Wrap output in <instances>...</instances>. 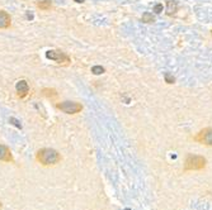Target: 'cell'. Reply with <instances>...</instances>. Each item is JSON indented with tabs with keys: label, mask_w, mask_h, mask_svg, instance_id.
I'll list each match as a JSON object with an SVG mask.
<instances>
[{
	"label": "cell",
	"mask_w": 212,
	"mask_h": 210,
	"mask_svg": "<svg viewBox=\"0 0 212 210\" xmlns=\"http://www.w3.org/2000/svg\"><path fill=\"white\" fill-rule=\"evenodd\" d=\"M10 23H12L10 15L4 10H0V28H8Z\"/></svg>",
	"instance_id": "8"
},
{
	"label": "cell",
	"mask_w": 212,
	"mask_h": 210,
	"mask_svg": "<svg viewBox=\"0 0 212 210\" xmlns=\"http://www.w3.org/2000/svg\"><path fill=\"white\" fill-rule=\"evenodd\" d=\"M166 4H168V9H166V13L169 15H172L177 12V2L175 0H166Z\"/></svg>",
	"instance_id": "9"
},
{
	"label": "cell",
	"mask_w": 212,
	"mask_h": 210,
	"mask_svg": "<svg viewBox=\"0 0 212 210\" xmlns=\"http://www.w3.org/2000/svg\"><path fill=\"white\" fill-rule=\"evenodd\" d=\"M46 57L48 60H52L57 62V64H69L70 62V58L67 55H65L63 52L61 51H55V49H51V51H47L46 52Z\"/></svg>",
	"instance_id": "4"
},
{
	"label": "cell",
	"mask_w": 212,
	"mask_h": 210,
	"mask_svg": "<svg viewBox=\"0 0 212 210\" xmlns=\"http://www.w3.org/2000/svg\"><path fill=\"white\" fill-rule=\"evenodd\" d=\"M57 108L66 114H76L79 111H81L83 105L79 103H75V101H63L61 104H57Z\"/></svg>",
	"instance_id": "3"
},
{
	"label": "cell",
	"mask_w": 212,
	"mask_h": 210,
	"mask_svg": "<svg viewBox=\"0 0 212 210\" xmlns=\"http://www.w3.org/2000/svg\"><path fill=\"white\" fill-rule=\"evenodd\" d=\"M154 12H155L156 14H160V13L163 12V4H156V5L154 6Z\"/></svg>",
	"instance_id": "15"
},
{
	"label": "cell",
	"mask_w": 212,
	"mask_h": 210,
	"mask_svg": "<svg viewBox=\"0 0 212 210\" xmlns=\"http://www.w3.org/2000/svg\"><path fill=\"white\" fill-rule=\"evenodd\" d=\"M206 166V158L202 156H197V154H190L187 157L184 169L187 171H194V170H202Z\"/></svg>",
	"instance_id": "2"
},
{
	"label": "cell",
	"mask_w": 212,
	"mask_h": 210,
	"mask_svg": "<svg viewBox=\"0 0 212 210\" xmlns=\"http://www.w3.org/2000/svg\"><path fill=\"white\" fill-rule=\"evenodd\" d=\"M43 94H45V95H51V96H56V91L55 90H48V89H45L43 90Z\"/></svg>",
	"instance_id": "16"
},
{
	"label": "cell",
	"mask_w": 212,
	"mask_h": 210,
	"mask_svg": "<svg viewBox=\"0 0 212 210\" xmlns=\"http://www.w3.org/2000/svg\"><path fill=\"white\" fill-rule=\"evenodd\" d=\"M60 153L52 148H42L37 152V161L43 166H54L60 162Z\"/></svg>",
	"instance_id": "1"
},
{
	"label": "cell",
	"mask_w": 212,
	"mask_h": 210,
	"mask_svg": "<svg viewBox=\"0 0 212 210\" xmlns=\"http://www.w3.org/2000/svg\"><path fill=\"white\" fill-rule=\"evenodd\" d=\"M197 142L206 144V146H211L212 147V128H206L203 130H201L194 138Z\"/></svg>",
	"instance_id": "5"
},
{
	"label": "cell",
	"mask_w": 212,
	"mask_h": 210,
	"mask_svg": "<svg viewBox=\"0 0 212 210\" xmlns=\"http://www.w3.org/2000/svg\"><path fill=\"white\" fill-rule=\"evenodd\" d=\"M37 6L39 9H42V10H50L52 4H51L50 0H39V2L37 3Z\"/></svg>",
	"instance_id": "10"
},
{
	"label": "cell",
	"mask_w": 212,
	"mask_h": 210,
	"mask_svg": "<svg viewBox=\"0 0 212 210\" xmlns=\"http://www.w3.org/2000/svg\"><path fill=\"white\" fill-rule=\"evenodd\" d=\"M0 161H5V162H13V156L12 152L6 146L0 144Z\"/></svg>",
	"instance_id": "6"
},
{
	"label": "cell",
	"mask_w": 212,
	"mask_h": 210,
	"mask_svg": "<svg viewBox=\"0 0 212 210\" xmlns=\"http://www.w3.org/2000/svg\"><path fill=\"white\" fill-rule=\"evenodd\" d=\"M15 89H17V92H18V95H19L20 98L26 96L27 94H28V91H29V86H28V84H27V81H26V80H20V81H18Z\"/></svg>",
	"instance_id": "7"
},
{
	"label": "cell",
	"mask_w": 212,
	"mask_h": 210,
	"mask_svg": "<svg viewBox=\"0 0 212 210\" xmlns=\"http://www.w3.org/2000/svg\"><path fill=\"white\" fill-rule=\"evenodd\" d=\"M76 3H84V0H75Z\"/></svg>",
	"instance_id": "18"
},
{
	"label": "cell",
	"mask_w": 212,
	"mask_h": 210,
	"mask_svg": "<svg viewBox=\"0 0 212 210\" xmlns=\"http://www.w3.org/2000/svg\"><path fill=\"white\" fill-rule=\"evenodd\" d=\"M92 72L94 73V75H100V73L104 72V68L102 66H93L92 67Z\"/></svg>",
	"instance_id": "12"
},
{
	"label": "cell",
	"mask_w": 212,
	"mask_h": 210,
	"mask_svg": "<svg viewBox=\"0 0 212 210\" xmlns=\"http://www.w3.org/2000/svg\"><path fill=\"white\" fill-rule=\"evenodd\" d=\"M154 20H155V18H154V15L151 13H144L142 14V22H145V23H153Z\"/></svg>",
	"instance_id": "11"
},
{
	"label": "cell",
	"mask_w": 212,
	"mask_h": 210,
	"mask_svg": "<svg viewBox=\"0 0 212 210\" xmlns=\"http://www.w3.org/2000/svg\"><path fill=\"white\" fill-rule=\"evenodd\" d=\"M164 77H165V81H166L168 84H174V81H175L174 76H173V75H170V73H169V72H165Z\"/></svg>",
	"instance_id": "13"
},
{
	"label": "cell",
	"mask_w": 212,
	"mask_h": 210,
	"mask_svg": "<svg viewBox=\"0 0 212 210\" xmlns=\"http://www.w3.org/2000/svg\"><path fill=\"white\" fill-rule=\"evenodd\" d=\"M27 18L28 19H32V18H33V15H32V14H27Z\"/></svg>",
	"instance_id": "17"
},
{
	"label": "cell",
	"mask_w": 212,
	"mask_h": 210,
	"mask_svg": "<svg viewBox=\"0 0 212 210\" xmlns=\"http://www.w3.org/2000/svg\"><path fill=\"white\" fill-rule=\"evenodd\" d=\"M9 123H10V124H13V125H15V127H17V128H19V129L22 128V124H20V123H19V120H18V119H15V118H10V119H9Z\"/></svg>",
	"instance_id": "14"
}]
</instances>
